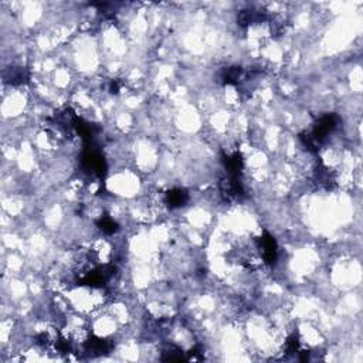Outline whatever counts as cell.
I'll list each match as a JSON object with an SVG mask.
<instances>
[{"label":"cell","instance_id":"cell-1","mask_svg":"<svg viewBox=\"0 0 363 363\" xmlns=\"http://www.w3.org/2000/svg\"><path fill=\"white\" fill-rule=\"evenodd\" d=\"M259 247L265 263L270 265L274 264L278 255L277 241L274 240V237L268 233H264V236L259 240Z\"/></svg>","mask_w":363,"mask_h":363},{"label":"cell","instance_id":"cell-3","mask_svg":"<svg viewBox=\"0 0 363 363\" xmlns=\"http://www.w3.org/2000/svg\"><path fill=\"white\" fill-rule=\"evenodd\" d=\"M98 227L104 231L105 234H114L118 231V224L117 222L114 220V219H111V217H108V216H104V217H101L98 220Z\"/></svg>","mask_w":363,"mask_h":363},{"label":"cell","instance_id":"cell-2","mask_svg":"<svg viewBox=\"0 0 363 363\" xmlns=\"http://www.w3.org/2000/svg\"><path fill=\"white\" fill-rule=\"evenodd\" d=\"M189 200V195L183 189H175L166 195V202L170 207H182Z\"/></svg>","mask_w":363,"mask_h":363}]
</instances>
